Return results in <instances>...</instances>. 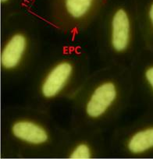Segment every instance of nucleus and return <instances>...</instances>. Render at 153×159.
I'll return each instance as SVG.
<instances>
[{"label": "nucleus", "mask_w": 153, "mask_h": 159, "mask_svg": "<svg viewBox=\"0 0 153 159\" xmlns=\"http://www.w3.org/2000/svg\"><path fill=\"white\" fill-rule=\"evenodd\" d=\"M134 98L129 67L102 65L70 99V126L106 132L117 126Z\"/></svg>", "instance_id": "1"}, {"label": "nucleus", "mask_w": 153, "mask_h": 159, "mask_svg": "<svg viewBox=\"0 0 153 159\" xmlns=\"http://www.w3.org/2000/svg\"><path fill=\"white\" fill-rule=\"evenodd\" d=\"M64 129L50 110L26 104L6 107L1 121V158H56Z\"/></svg>", "instance_id": "2"}, {"label": "nucleus", "mask_w": 153, "mask_h": 159, "mask_svg": "<svg viewBox=\"0 0 153 159\" xmlns=\"http://www.w3.org/2000/svg\"><path fill=\"white\" fill-rule=\"evenodd\" d=\"M90 56L79 46H65L33 71L29 105L50 110L53 104L70 100L91 73Z\"/></svg>", "instance_id": "3"}, {"label": "nucleus", "mask_w": 153, "mask_h": 159, "mask_svg": "<svg viewBox=\"0 0 153 159\" xmlns=\"http://www.w3.org/2000/svg\"><path fill=\"white\" fill-rule=\"evenodd\" d=\"M42 48L41 27L27 9L1 17L0 70L2 83L21 80L33 73Z\"/></svg>", "instance_id": "4"}, {"label": "nucleus", "mask_w": 153, "mask_h": 159, "mask_svg": "<svg viewBox=\"0 0 153 159\" xmlns=\"http://www.w3.org/2000/svg\"><path fill=\"white\" fill-rule=\"evenodd\" d=\"M102 65L129 67L141 48L136 0H108L94 24Z\"/></svg>", "instance_id": "5"}, {"label": "nucleus", "mask_w": 153, "mask_h": 159, "mask_svg": "<svg viewBox=\"0 0 153 159\" xmlns=\"http://www.w3.org/2000/svg\"><path fill=\"white\" fill-rule=\"evenodd\" d=\"M108 0H45V20L68 36L81 34L94 26Z\"/></svg>", "instance_id": "6"}, {"label": "nucleus", "mask_w": 153, "mask_h": 159, "mask_svg": "<svg viewBox=\"0 0 153 159\" xmlns=\"http://www.w3.org/2000/svg\"><path fill=\"white\" fill-rule=\"evenodd\" d=\"M111 155L141 158L153 154V117L144 116L135 121L113 127L109 136Z\"/></svg>", "instance_id": "7"}, {"label": "nucleus", "mask_w": 153, "mask_h": 159, "mask_svg": "<svg viewBox=\"0 0 153 159\" xmlns=\"http://www.w3.org/2000/svg\"><path fill=\"white\" fill-rule=\"evenodd\" d=\"M111 155L109 137L106 132L69 126L63 136L56 158L94 159Z\"/></svg>", "instance_id": "8"}, {"label": "nucleus", "mask_w": 153, "mask_h": 159, "mask_svg": "<svg viewBox=\"0 0 153 159\" xmlns=\"http://www.w3.org/2000/svg\"><path fill=\"white\" fill-rule=\"evenodd\" d=\"M129 69L134 96L141 94L153 103V52L141 46Z\"/></svg>", "instance_id": "9"}, {"label": "nucleus", "mask_w": 153, "mask_h": 159, "mask_svg": "<svg viewBox=\"0 0 153 159\" xmlns=\"http://www.w3.org/2000/svg\"><path fill=\"white\" fill-rule=\"evenodd\" d=\"M136 16L142 46L153 52V0H136Z\"/></svg>", "instance_id": "10"}, {"label": "nucleus", "mask_w": 153, "mask_h": 159, "mask_svg": "<svg viewBox=\"0 0 153 159\" xmlns=\"http://www.w3.org/2000/svg\"><path fill=\"white\" fill-rule=\"evenodd\" d=\"M30 1L31 0H0L1 17L7 16L17 10L26 9V7Z\"/></svg>", "instance_id": "11"}]
</instances>
